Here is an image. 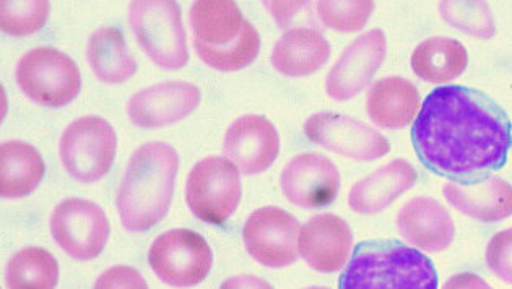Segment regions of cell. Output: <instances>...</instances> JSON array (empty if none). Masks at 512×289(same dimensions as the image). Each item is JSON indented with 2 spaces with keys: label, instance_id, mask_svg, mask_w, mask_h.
<instances>
[{
  "label": "cell",
  "instance_id": "6da1fadb",
  "mask_svg": "<svg viewBox=\"0 0 512 289\" xmlns=\"http://www.w3.org/2000/svg\"><path fill=\"white\" fill-rule=\"evenodd\" d=\"M412 142L425 168L467 182L503 168L512 145V126L490 96L449 85L426 98L413 122Z\"/></svg>",
  "mask_w": 512,
  "mask_h": 289
},
{
  "label": "cell",
  "instance_id": "7a4b0ae2",
  "mask_svg": "<svg viewBox=\"0 0 512 289\" xmlns=\"http://www.w3.org/2000/svg\"><path fill=\"white\" fill-rule=\"evenodd\" d=\"M178 169V151L168 143L150 142L135 151L116 199L127 231L144 233L170 212Z\"/></svg>",
  "mask_w": 512,
  "mask_h": 289
},
{
  "label": "cell",
  "instance_id": "3957f363",
  "mask_svg": "<svg viewBox=\"0 0 512 289\" xmlns=\"http://www.w3.org/2000/svg\"><path fill=\"white\" fill-rule=\"evenodd\" d=\"M194 48L218 72H239L256 61L261 36L235 2L199 0L192 5Z\"/></svg>",
  "mask_w": 512,
  "mask_h": 289
},
{
  "label": "cell",
  "instance_id": "277c9868",
  "mask_svg": "<svg viewBox=\"0 0 512 289\" xmlns=\"http://www.w3.org/2000/svg\"><path fill=\"white\" fill-rule=\"evenodd\" d=\"M339 289H438V273L425 254L397 241L356 246Z\"/></svg>",
  "mask_w": 512,
  "mask_h": 289
},
{
  "label": "cell",
  "instance_id": "5b68a950",
  "mask_svg": "<svg viewBox=\"0 0 512 289\" xmlns=\"http://www.w3.org/2000/svg\"><path fill=\"white\" fill-rule=\"evenodd\" d=\"M129 20L140 46L155 64L166 70L183 69L189 61V52L178 2H132L129 7Z\"/></svg>",
  "mask_w": 512,
  "mask_h": 289
},
{
  "label": "cell",
  "instance_id": "8992f818",
  "mask_svg": "<svg viewBox=\"0 0 512 289\" xmlns=\"http://www.w3.org/2000/svg\"><path fill=\"white\" fill-rule=\"evenodd\" d=\"M17 83L31 101L46 108H64L82 90L79 67L56 48L27 52L17 65Z\"/></svg>",
  "mask_w": 512,
  "mask_h": 289
},
{
  "label": "cell",
  "instance_id": "52a82bcc",
  "mask_svg": "<svg viewBox=\"0 0 512 289\" xmlns=\"http://www.w3.org/2000/svg\"><path fill=\"white\" fill-rule=\"evenodd\" d=\"M243 195L239 168L223 156H209L192 168L186 184L187 205L196 218L223 226Z\"/></svg>",
  "mask_w": 512,
  "mask_h": 289
},
{
  "label": "cell",
  "instance_id": "ba28073f",
  "mask_svg": "<svg viewBox=\"0 0 512 289\" xmlns=\"http://www.w3.org/2000/svg\"><path fill=\"white\" fill-rule=\"evenodd\" d=\"M118 137L105 119L82 117L72 122L61 137L59 155L70 177L83 184L100 181L113 168Z\"/></svg>",
  "mask_w": 512,
  "mask_h": 289
},
{
  "label": "cell",
  "instance_id": "9c48e42d",
  "mask_svg": "<svg viewBox=\"0 0 512 289\" xmlns=\"http://www.w3.org/2000/svg\"><path fill=\"white\" fill-rule=\"evenodd\" d=\"M148 264L163 283L192 288L202 283L213 265L209 242L192 229H171L158 236L148 251Z\"/></svg>",
  "mask_w": 512,
  "mask_h": 289
},
{
  "label": "cell",
  "instance_id": "30bf717a",
  "mask_svg": "<svg viewBox=\"0 0 512 289\" xmlns=\"http://www.w3.org/2000/svg\"><path fill=\"white\" fill-rule=\"evenodd\" d=\"M109 231L103 208L90 200H64L51 215V233L57 246L80 262L96 259L103 252Z\"/></svg>",
  "mask_w": 512,
  "mask_h": 289
},
{
  "label": "cell",
  "instance_id": "8fae6325",
  "mask_svg": "<svg viewBox=\"0 0 512 289\" xmlns=\"http://www.w3.org/2000/svg\"><path fill=\"white\" fill-rule=\"evenodd\" d=\"M309 142L355 161H376L391 145L378 130L345 114L319 113L304 124Z\"/></svg>",
  "mask_w": 512,
  "mask_h": 289
},
{
  "label": "cell",
  "instance_id": "7c38bea8",
  "mask_svg": "<svg viewBox=\"0 0 512 289\" xmlns=\"http://www.w3.org/2000/svg\"><path fill=\"white\" fill-rule=\"evenodd\" d=\"M298 233L300 223L283 208H259L244 225V246L264 267H288L298 257Z\"/></svg>",
  "mask_w": 512,
  "mask_h": 289
},
{
  "label": "cell",
  "instance_id": "4fadbf2b",
  "mask_svg": "<svg viewBox=\"0 0 512 289\" xmlns=\"http://www.w3.org/2000/svg\"><path fill=\"white\" fill-rule=\"evenodd\" d=\"M387 41L382 30H371L356 38L342 52L326 80L327 95L335 101H347L368 87L386 57Z\"/></svg>",
  "mask_w": 512,
  "mask_h": 289
},
{
  "label": "cell",
  "instance_id": "5bb4252c",
  "mask_svg": "<svg viewBox=\"0 0 512 289\" xmlns=\"http://www.w3.org/2000/svg\"><path fill=\"white\" fill-rule=\"evenodd\" d=\"M282 192L296 207H327L339 194L340 173L329 158L316 153H303L283 168Z\"/></svg>",
  "mask_w": 512,
  "mask_h": 289
},
{
  "label": "cell",
  "instance_id": "9a60e30c",
  "mask_svg": "<svg viewBox=\"0 0 512 289\" xmlns=\"http://www.w3.org/2000/svg\"><path fill=\"white\" fill-rule=\"evenodd\" d=\"M199 88L187 82L153 85L132 96L127 113L140 129H160L183 121L200 104Z\"/></svg>",
  "mask_w": 512,
  "mask_h": 289
},
{
  "label": "cell",
  "instance_id": "2e32d148",
  "mask_svg": "<svg viewBox=\"0 0 512 289\" xmlns=\"http://www.w3.org/2000/svg\"><path fill=\"white\" fill-rule=\"evenodd\" d=\"M223 151L241 173L256 176L275 163L280 137L274 124L262 116H243L226 130Z\"/></svg>",
  "mask_w": 512,
  "mask_h": 289
},
{
  "label": "cell",
  "instance_id": "e0dca14e",
  "mask_svg": "<svg viewBox=\"0 0 512 289\" xmlns=\"http://www.w3.org/2000/svg\"><path fill=\"white\" fill-rule=\"evenodd\" d=\"M352 249V229L347 221L332 213L306 221L298 236V252L316 272H339L348 264Z\"/></svg>",
  "mask_w": 512,
  "mask_h": 289
},
{
  "label": "cell",
  "instance_id": "ac0fdd59",
  "mask_svg": "<svg viewBox=\"0 0 512 289\" xmlns=\"http://www.w3.org/2000/svg\"><path fill=\"white\" fill-rule=\"evenodd\" d=\"M400 236L420 251L443 252L454 241V221L446 208L431 197H415L397 215Z\"/></svg>",
  "mask_w": 512,
  "mask_h": 289
},
{
  "label": "cell",
  "instance_id": "d6986e66",
  "mask_svg": "<svg viewBox=\"0 0 512 289\" xmlns=\"http://www.w3.org/2000/svg\"><path fill=\"white\" fill-rule=\"evenodd\" d=\"M444 197L460 213L482 223H498L512 215V186L501 177L447 182Z\"/></svg>",
  "mask_w": 512,
  "mask_h": 289
},
{
  "label": "cell",
  "instance_id": "ffe728a7",
  "mask_svg": "<svg viewBox=\"0 0 512 289\" xmlns=\"http://www.w3.org/2000/svg\"><path fill=\"white\" fill-rule=\"evenodd\" d=\"M417 179L418 174L412 164L399 158L356 182L348 195V205L360 215L382 212L400 195L412 189Z\"/></svg>",
  "mask_w": 512,
  "mask_h": 289
},
{
  "label": "cell",
  "instance_id": "44dd1931",
  "mask_svg": "<svg viewBox=\"0 0 512 289\" xmlns=\"http://www.w3.org/2000/svg\"><path fill=\"white\" fill-rule=\"evenodd\" d=\"M330 44L317 28L296 26L283 33L272 51V65L287 77H306L329 61Z\"/></svg>",
  "mask_w": 512,
  "mask_h": 289
},
{
  "label": "cell",
  "instance_id": "7402d4cb",
  "mask_svg": "<svg viewBox=\"0 0 512 289\" xmlns=\"http://www.w3.org/2000/svg\"><path fill=\"white\" fill-rule=\"evenodd\" d=\"M368 114L382 129H404L412 124L420 109V93L402 77L381 78L368 93Z\"/></svg>",
  "mask_w": 512,
  "mask_h": 289
},
{
  "label": "cell",
  "instance_id": "603a6c76",
  "mask_svg": "<svg viewBox=\"0 0 512 289\" xmlns=\"http://www.w3.org/2000/svg\"><path fill=\"white\" fill-rule=\"evenodd\" d=\"M0 163V195L4 199H23L33 194L46 173L40 151L22 140L2 143Z\"/></svg>",
  "mask_w": 512,
  "mask_h": 289
},
{
  "label": "cell",
  "instance_id": "cb8c5ba5",
  "mask_svg": "<svg viewBox=\"0 0 512 289\" xmlns=\"http://www.w3.org/2000/svg\"><path fill=\"white\" fill-rule=\"evenodd\" d=\"M87 59L96 78L109 85L126 83L139 67L127 49L124 35L114 26L92 33L88 39Z\"/></svg>",
  "mask_w": 512,
  "mask_h": 289
},
{
  "label": "cell",
  "instance_id": "d4e9b609",
  "mask_svg": "<svg viewBox=\"0 0 512 289\" xmlns=\"http://www.w3.org/2000/svg\"><path fill=\"white\" fill-rule=\"evenodd\" d=\"M469 54L464 44L454 38L425 39L412 54V69L417 77L428 83H447L464 74Z\"/></svg>",
  "mask_w": 512,
  "mask_h": 289
},
{
  "label": "cell",
  "instance_id": "484cf974",
  "mask_svg": "<svg viewBox=\"0 0 512 289\" xmlns=\"http://www.w3.org/2000/svg\"><path fill=\"white\" fill-rule=\"evenodd\" d=\"M5 281L9 289H56L59 264L51 252L27 247L9 260Z\"/></svg>",
  "mask_w": 512,
  "mask_h": 289
},
{
  "label": "cell",
  "instance_id": "4316f807",
  "mask_svg": "<svg viewBox=\"0 0 512 289\" xmlns=\"http://www.w3.org/2000/svg\"><path fill=\"white\" fill-rule=\"evenodd\" d=\"M439 12L449 25L467 35L490 39L495 35V20L485 2H441Z\"/></svg>",
  "mask_w": 512,
  "mask_h": 289
},
{
  "label": "cell",
  "instance_id": "83f0119b",
  "mask_svg": "<svg viewBox=\"0 0 512 289\" xmlns=\"http://www.w3.org/2000/svg\"><path fill=\"white\" fill-rule=\"evenodd\" d=\"M2 31L12 36H27L40 31L49 17V2H2Z\"/></svg>",
  "mask_w": 512,
  "mask_h": 289
},
{
  "label": "cell",
  "instance_id": "f1b7e54d",
  "mask_svg": "<svg viewBox=\"0 0 512 289\" xmlns=\"http://www.w3.org/2000/svg\"><path fill=\"white\" fill-rule=\"evenodd\" d=\"M321 22L330 30L353 33L365 28L374 10V2H317Z\"/></svg>",
  "mask_w": 512,
  "mask_h": 289
},
{
  "label": "cell",
  "instance_id": "f546056e",
  "mask_svg": "<svg viewBox=\"0 0 512 289\" xmlns=\"http://www.w3.org/2000/svg\"><path fill=\"white\" fill-rule=\"evenodd\" d=\"M486 265L499 280L512 285V228L495 234L488 242Z\"/></svg>",
  "mask_w": 512,
  "mask_h": 289
},
{
  "label": "cell",
  "instance_id": "4dcf8cb0",
  "mask_svg": "<svg viewBox=\"0 0 512 289\" xmlns=\"http://www.w3.org/2000/svg\"><path fill=\"white\" fill-rule=\"evenodd\" d=\"M93 289H148L147 281L139 270L126 265L109 268L98 280Z\"/></svg>",
  "mask_w": 512,
  "mask_h": 289
},
{
  "label": "cell",
  "instance_id": "1f68e13d",
  "mask_svg": "<svg viewBox=\"0 0 512 289\" xmlns=\"http://www.w3.org/2000/svg\"><path fill=\"white\" fill-rule=\"evenodd\" d=\"M267 9L272 10L278 25L285 28L290 23L291 18L298 10L306 7V2H265Z\"/></svg>",
  "mask_w": 512,
  "mask_h": 289
},
{
  "label": "cell",
  "instance_id": "d6a6232c",
  "mask_svg": "<svg viewBox=\"0 0 512 289\" xmlns=\"http://www.w3.org/2000/svg\"><path fill=\"white\" fill-rule=\"evenodd\" d=\"M443 289H493L475 273H459L444 283Z\"/></svg>",
  "mask_w": 512,
  "mask_h": 289
},
{
  "label": "cell",
  "instance_id": "836d02e7",
  "mask_svg": "<svg viewBox=\"0 0 512 289\" xmlns=\"http://www.w3.org/2000/svg\"><path fill=\"white\" fill-rule=\"evenodd\" d=\"M220 289H274V286L254 275H238L223 281Z\"/></svg>",
  "mask_w": 512,
  "mask_h": 289
},
{
  "label": "cell",
  "instance_id": "e575fe53",
  "mask_svg": "<svg viewBox=\"0 0 512 289\" xmlns=\"http://www.w3.org/2000/svg\"><path fill=\"white\" fill-rule=\"evenodd\" d=\"M306 289H329V288H322V286H313V288H306Z\"/></svg>",
  "mask_w": 512,
  "mask_h": 289
}]
</instances>
